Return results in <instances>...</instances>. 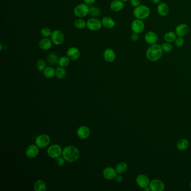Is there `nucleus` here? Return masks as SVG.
Segmentation results:
<instances>
[{
	"mask_svg": "<svg viewBox=\"0 0 191 191\" xmlns=\"http://www.w3.org/2000/svg\"><path fill=\"white\" fill-rule=\"evenodd\" d=\"M161 46H162V49L164 52L169 53L172 51L173 46L170 43L165 42L164 43H162Z\"/></svg>",
	"mask_w": 191,
	"mask_h": 191,
	"instance_id": "473e14b6",
	"label": "nucleus"
},
{
	"mask_svg": "<svg viewBox=\"0 0 191 191\" xmlns=\"http://www.w3.org/2000/svg\"><path fill=\"white\" fill-rule=\"evenodd\" d=\"M52 43L53 42L51 39L48 38H44L39 42V46L40 48L43 51H47L51 48Z\"/></svg>",
	"mask_w": 191,
	"mask_h": 191,
	"instance_id": "412c9836",
	"label": "nucleus"
},
{
	"mask_svg": "<svg viewBox=\"0 0 191 191\" xmlns=\"http://www.w3.org/2000/svg\"><path fill=\"white\" fill-rule=\"evenodd\" d=\"M43 75L48 78H53L56 75V72L54 68L51 67H47L43 70Z\"/></svg>",
	"mask_w": 191,
	"mask_h": 191,
	"instance_id": "cd10ccee",
	"label": "nucleus"
},
{
	"mask_svg": "<svg viewBox=\"0 0 191 191\" xmlns=\"http://www.w3.org/2000/svg\"><path fill=\"white\" fill-rule=\"evenodd\" d=\"M174 43H175V46L177 47L180 48V47H182L184 45V39L183 37H178L177 36V37L176 38L175 41H174Z\"/></svg>",
	"mask_w": 191,
	"mask_h": 191,
	"instance_id": "c9c22d12",
	"label": "nucleus"
},
{
	"mask_svg": "<svg viewBox=\"0 0 191 191\" xmlns=\"http://www.w3.org/2000/svg\"><path fill=\"white\" fill-rule=\"evenodd\" d=\"M34 189L35 191H45L47 189L46 183L42 180H38L35 182L34 185Z\"/></svg>",
	"mask_w": 191,
	"mask_h": 191,
	"instance_id": "393cba45",
	"label": "nucleus"
},
{
	"mask_svg": "<svg viewBox=\"0 0 191 191\" xmlns=\"http://www.w3.org/2000/svg\"><path fill=\"white\" fill-rule=\"evenodd\" d=\"M151 3H152L153 4H159V3H160V0H150Z\"/></svg>",
	"mask_w": 191,
	"mask_h": 191,
	"instance_id": "79ce46f5",
	"label": "nucleus"
},
{
	"mask_svg": "<svg viewBox=\"0 0 191 191\" xmlns=\"http://www.w3.org/2000/svg\"><path fill=\"white\" fill-rule=\"evenodd\" d=\"M138 39H139V34L135 33H133L131 37V39L133 42H137L138 40Z\"/></svg>",
	"mask_w": 191,
	"mask_h": 191,
	"instance_id": "58836bf2",
	"label": "nucleus"
},
{
	"mask_svg": "<svg viewBox=\"0 0 191 191\" xmlns=\"http://www.w3.org/2000/svg\"><path fill=\"white\" fill-rule=\"evenodd\" d=\"M121 1H122L123 2H124H124H127V1H129V0H121Z\"/></svg>",
	"mask_w": 191,
	"mask_h": 191,
	"instance_id": "37998d69",
	"label": "nucleus"
},
{
	"mask_svg": "<svg viewBox=\"0 0 191 191\" xmlns=\"http://www.w3.org/2000/svg\"><path fill=\"white\" fill-rule=\"evenodd\" d=\"M62 155L66 162L73 163L78 159L80 151L74 146H68L63 149Z\"/></svg>",
	"mask_w": 191,
	"mask_h": 191,
	"instance_id": "f03ea898",
	"label": "nucleus"
},
{
	"mask_svg": "<svg viewBox=\"0 0 191 191\" xmlns=\"http://www.w3.org/2000/svg\"><path fill=\"white\" fill-rule=\"evenodd\" d=\"M47 59L49 63L51 65H56L58 63V57L55 53H51L47 57Z\"/></svg>",
	"mask_w": 191,
	"mask_h": 191,
	"instance_id": "a878e982",
	"label": "nucleus"
},
{
	"mask_svg": "<svg viewBox=\"0 0 191 191\" xmlns=\"http://www.w3.org/2000/svg\"><path fill=\"white\" fill-rule=\"evenodd\" d=\"M124 7V2L121 0H114L110 3V9L114 12L122 11Z\"/></svg>",
	"mask_w": 191,
	"mask_h": 191,
	"instance_id": "aec40b11",
	"label": "nucleus"
},
{
	"mask_svg": "<svg viewBox=\"0 0 191 191\" xmlns=\"http://www.w3.org/2000/svg\"><path fill=\"white\" fill-rule=\"evenodd\" d=\"M39 148L36 145H31L25 150V155L29 158H34L38 156Z\"/></svg>",
	"mask_w": 191,
	"mask_h": 191,
	"instance_id": "dca6fc26",
	"label": "nucleus"
},
{
	"mask_svg": "<svg viewBox=\"0 0 191 191\" xmlns=\"http://www.w3.org/2000/svg\"><path fill=\"white\" fill-rule=\"evenodd\" d=\"M163 53L162 46L159 44L150 45L146 52V56L151 62H156L162 58Z\"/></svg>",
	"mask_w": 191,
	"mask_h": 191,
	"instance_id": "f257e3e1",
	"label": "nucleus"
},
{
	"mask_svg": "<svg viewBox=\"0 0 191 191\" xmlns=\"http://www.w3.org/2000/svg\"><path fill=\"white\" fill-rule=\"evenodd\" d=\"M62 148L57 144L52 145L47 149V154L50 158L56 159L62 155Z\"/></svg>",
	"mask_w": 191,
	"mask_h": 191,
	"instance_id": "39448f33",
	"label": "nucleus"
},
{
	"mask_svg": "<svg viewBox=\"0 0 191 191\" xmlns=\"http://www.w3.org/2000/svg\"><path fill=\"white\" fill-rule=\"evenodd\" d=\"M96 0H83L85 3L87 4L88 5H92L94 3Z\"/></svg>",
	"mask_w": 191,
	"mask_h": 191,
	"instance_id": "a19ab883",
	"label": "nucleus"
},
{
	"mask_svg": "<svg viewBox=\"0 0 191 191\" xmlns=\"http://www.w3.org/2000/svg\"><path fill=\"white\" fill-rule=\"evenodd\" d=\"M136 182L137 185L142 188H145L149 186V184L150 182L148 177L144 174L138 175L136 179Z\"/></svg>",
	"mask_w": 191,
	"mask_h": 191,
	"instance_id": "ddd939ff",
	"label": "nucleus"
},
{
	"mask_svg": "<svg viewBox=\"0 0 191 191\" xmlns=\"http://www.w3.org/2000/svg\"><path fill=\"white\" fill-rule=\"evenodd\" d=\"M51 40L55 45H61L64 41L65 36L62 31L59 30H55L52 32L51 36Z\"/></svg>",
	"mask_w": 191,
	"mask_h": 191,
	"instance_id": "6e6552de",
	"label": "nucleus"
},
{
	"mask_svg": "<svg viewBox=\"0 0 191 191\" xmlns=\"http://www.w3.org/2000/svg\"><path fill=\"white\" fill-rule=\"evenodd\" d=\"M90 130L88 127L82 126L78 128L77 131V135L82 140H85L90 136Z\"/></svg>",
	"mask_w": 191,
	"mask_h": 191,
	"instance_id": "2eb2a0df",
	"label": "nucleus"
},
{
	"mask_svg": "<svg viewBox=\"0 0 191 191\" xmlns=\"http://www.w3.org/2000/svg\"><path fill=\"white\" fill-rule=\"evenodd\" d=\"M146 42L149 45L156 44L158 41V36L156 33L153 31H148L146 33L144 37Z\"/></svg>",
	"mask_w": 191,
	"mask_h": 191,
	"instance_id": "f8f14e48",
	"label": "nucleus"
},
{
	"mask_svg": "<svg viewBox=\"0 0 191 191\" xmlns=\"http://www.w3.org/2000/svg\"><path fill=\"white\" fill-rule=\"evenodd\" d=\"M74 25L77 29H83L86 27V22L83 19H77L74 22Z\"/></svg>",
	"mask_w": 191,
	"mask_h": 191,
	"instance_id": "2f4dec72",
	"label": "nucleus"
},
{
	"mask_svg": "<svg viewBox=\"0 0 191 191\" xmlns=\"http://www.w3.org/2000/svg\"><path fill=\"white\" fill-rule=\"evenodd\" d=\"M103 175L106 179L112 180L114 179V178L116 177L117 172L115 169H114L112 167H108L105 168V169L103 170Z\"/></svg>",
	"mask_w": 191,
	"mask_h": 191,
	"instance_id": "f3484780",
	"label": "nucleus"
},
{
	"mask_svg": "<svg viewBox=\"0 0 191 191\" xmlns=\"http://www.w3.org/2000/svg\"><path fill=\"white\" fill-rule=\"evenodd\" d=\"M41 33L42 35L44 38H48L49 37L51 36L52 32L51 30L49 28H43L42 29L41 31Z\"/></svg>",
	"mask_w": 191,
	"mask_h": 191,
	"instance_id": "72a5a7b5",
	"label": "nucleus"
},
{
	"mask_svg": "<svg viewBox=\"0 0 191 191\" xmlns=\"http://www.w3.org/2000/svg\"><path fill=\"white\" fill-rule=\"evenodd\" d=\"M177 37V35L176 34L175 32L169 31L165 34L164 36V39L165 42L172 43L173 42H174Z\"/></svg>",
	"mask_w": 191,
	"mask_h": 191,
	"instance_id": "5701e85b",
	"label": "nucleus"
},
{
	"mask_svg": "<svg viewBox=\"0 0 191 191\" xmlns=\"http://www.w3.org/2000/svg\"><path fill=\"white\" fill-rule=\"evenodd\" d=\"M114 180H116L117 182L120 183L123 180V177L120 174H118L116 175V177L114 178Z\"/></svg>",
	"mask_w": 191,
	"mask_h": 191,
	"instance_id": "ea45409f",
	"label": "nucleus"
},
{
	"mask_svg": "<svg viewBox=\"0 0 191 191\" xmlns=\"http://www.w3.org/2000/svg\"><path fill=\"white\" fill-rule=\"evenodd\" d=\"M67 56L70 58V60L75 61L78 59L80 56V51L75 47H72L68 49Z\"/></svg>",
	"mask_w": 191,
	"mask_h": 191,
	"instance_id": "a211bd4d",
	"label": "nucleus"
},
{
	"mask_svg": "<svg viewBox=\"0 0 191 191\" xmlns=\"http://www.w3.org/2000/svg\"><path fill=\"white\" fill-rule=\"evenodd\" d=\"M102 25V22L95 18L89 19L86 22V27L92 31H97L100 29Z\"/></svg>",
	"mask_w": 191,
	"mask_h": 191,
	"instance_id": "1a4fd4ad",
	"label": "nucleus"
},
{
	"mask_svg": "<svg viewBox=\"0 0 191 191\" xmlns=\"http://www.w3.org/2000/svg\"><path fill=\"white\" fill-rule=\"evenodd\" d=\"M131 27L133 32L140 34L144 31L145 25L143 20L136 19L132 22Z\"/></svg>",
	"mask_w": 191,
	"mask_h": 191,
	"instance_id": "0eeeda50",
	"label": "nucleus"
},
{
	"mask_svg": "<svg viewBox=\"0 0 191 191\" xmlns=\"http://www.w3.org/2000/svg\"><path fill=\"white\" fill-rule=\"evenodd\" d=\"M70 63V59L68 56H63L59 58L58 64L59 65V66L65 68L68 66Z\"/></svg>",
	"mask_w": 191,
	"mask_h": 191,
	"instance_id": "7c9ffc66",
	"label": "nucleus"
},
{
	"mask_svg": "<svg viewBox=\"0 0 191 191\" xmlns=\"http://www.w3.org/2000/svg\"><path fill=\"white\" fill-rule=\"evenodd\" d=\"M190 188H191V183H190Z\"/></svg>",
	"mask_w": 191,
	"mask_h": 191,
	"instance_id": "c03bdc74",
	"label": "nucleus"
},
{
	"mask_svg": "<svg viewBox=\"0 0 191 191\" xmlns=\"http://www.w3.org/2000/svg\"><path fill=\"white\" fill-rule=\"evenodd\" d=\"M55 72H56V76L57 78L59 79H63L65 78L67 74L66 71L64 68L61 67V66L57 68L55 70Z\"/></svg>",
	"mask_w": 191,
	"mask_h": 191,
	"instance_id": "c85d7f7f",
	"label": "nucleus"
},
{
	"mask_svg": "<svg viewBox=\"0 0 191 191\" xmlns=\"http://www.w3.org/2000/svg\"><path fill=\"white\" fill-rule=\"evenodd\" d=\"M102 23L103 27L107 29H112L116 25L114 20L112 18L109 16L104 17L102 20Z\"/></svg>",
	"mask_w": 191,
	"mask_h": 191,
	"instance_id": "4be33fe9",
	"label": "nucleus"
},
{
	"mask_svg": "<svg viewBox=\"0 0 191 191\" xmlns=\"http://www.w3.org/2000/svg\"><path fill=\"white\" fill-rule=\"evenodd\" d=\"M156 10L159 15L163 17L167 16L169 13V7L167 3H159V4H158Z\"/></svg>",
	"mask_w": 191,
	"mask_h": 191,
	"instance_id": "4468645a",
	"label": "nucleus"
},
{
	"mask_svg": "<svg viewBox=\"0 0 191 191\" xmlns=\"http://www.w3.org/2000/svg\"><path fill=\"white\" fill-rule=\"evenodd\" d=\"M133 14L136 19L143 20L148 18L150 15V8L148 6L141 5L134 8Z\"/></svg>",
	"mask_w": 191,
	"mask_h": 191,
	"instance_id": "7ed1b4c3",
	"label": "nucleus"
},
{
	"mask_svg": "<svg viewBox=\"0 0 191 191\" xmlns=\"http://www.w3.org/2000/svg\"><path fill=\"white\" fill-rule=\"evenodd\" d=\"M100 13H101V10L99 8L92 5L90 6V11H89L90 15H91L94 18H95V17L99 16Z\"/></svg>",
	"mask_w": 191,
	"mask_h": 191,
	"instance_id": "c756f323",
	"label": "nucleus"
},
{
	"mask_svg": "<svg viewBox=\"0 0 191 191\" xmlns=\"http://www.w3.org/2000/svg\"><path fill=\"white\" fill-rule=\"evenodd\" d=\"M103 57L107 62H113L116 58V53L112 49H106L103 52Z\"/></svg>",
	"mask_w": 191,
	"mask_h": 191,
	"instance_id": "6ab92c4d",
	"label": "nucleus"
},
{
	"mask_svg": "<svg viewBox=\"0 0 191 191\" xmlns=\"http://www.w3.org/2000/svg\"><path fill=\"white\" fill-rule=\"evenodd\" d=\"M65 161L66 160L63 158V156L62 157L59 156V157L56 159V164H57V165H58L59 167H62L65 164Z\"/></svg>",
	"mask_w": 191,
	"mask_h": 191,
	"instance_id": "e433bc0d",
	"label": "nucleus"
},
{
	"mask_svg": "<svg viewBox=\"0 0 191 191\" xmlns=\"http://www.w3.org/2000/svg\"><path fill=\"white\" fill-rule=\"evenodd\" d=\"M129 3L131 5L135 8L141 5V0H129Z\"/></svg>",
	"mask_w": 191,
	"mask_h": 191,
	"instance_id": "4c0bfd02",
	"label": "nucleus"
},
{
	"mask_svg": "<svg viewBox=\"0 0 191 191\" xmlns=\"http://www.w3.org/2000/svg\"><path fill=\"white\" fill-rule=\"evenodd\" d=\"M189 143L186 138H182L179 140L177 143V148L179 150L183 151L187 149L188 148Z\"/></svg>",
	"mask_w": 191,
	"mask_h": 191,
	"instance_id": "b1692460",
	"label": "nucleus"
},
{
	"mask_svg": "<svg viewBox=\"0 0 191 191\" xmlns=\"http://www.w3.org/2000/svg\"><path fill=\"white\" fill-rule=\"evenodd\" d=\"M90 7L86 3H81L76 6L73 10L75 15L78 18H83L89 14Z\"/></svg>",
	"mask_w": 191,
	"mask_h": 191,
	"instance_id": "20e7f679",
	"label": "nucleus"
},
{
	"mask_svg": "<svg viewBox=\"0 0 191 191\" xmlns=\"http://www.w3.org/2000/svg\"><path fill=\"white\" fill-rule=\"evenodd\" d=\"M149 188L152 191H162L165 189V184L162 180L155 179L150 182Z\"/></svg>",
	"mask_w": 191,
	"mask_h": 191,
	"instance_id": "9b49d317",
	"label": "nucleus"
},
{
	"mask_svg": "<svg viewBox=\"0 0 191 191\" xmlns=\"http://www.w3.org/2000/svg\"><path fill=\"white\" fill-rule=\"evenodd\" d=\"M46 62L42 59H38L36 63V66L40 71H43V70L46 68Z\"/></svg>",
	"mask_w": 191,
	"mask_h": 191,
	"instance_id": "f704fd0d",
	"label": "nucleus"
},
{
	"mask_svg": "<svg viewBox=\"0 0 191 191\" xmlns=\"http://www.w3.org/2000/svg\"><path fill=\"white\" fill-rule=\"evenodd\" d=\"M128 169L127 164L124 162H121L117 165L116 167V171L117 174H123L126 172Z\"/></svg>",
	"mask_w": 191,
	"mask_h": 191,
	"instance_id": "bb28decb",
	"label": "nucleus"
},
{
	"mask_svg": "<svg viewBox=\"0 0 191 191\" xmlns=\"http://www.w3.org/2000/svg\"><path fill=\"white\" fill-rule=\"evenodd\" d=\"M190 31L189 27L184 23L178 25L175 29V32L178 37H184L188 34Z\"/></svg>",
	"mask_w": 191,
	"mask_h": 191,
	"instance_id": "9d476101",
	"label": "nucleus"
},
{
	"mask_svg": "<svg viewBox=\"0 0 191 191\" xmlns=\"http://www.w3.org/2000/svg\"><path fill=\"white\" fill-rule=\"evenodd\" d=\"M51 142V138L48 135L46 134L38 136L35 139V145L39 148H44L48 146Z\"/></svg>",
	"mask_w": 191,
	"mask_h": 191,
	"instance_id": "423d86ee",
	"label": "nucleus"
}]
</instances>
